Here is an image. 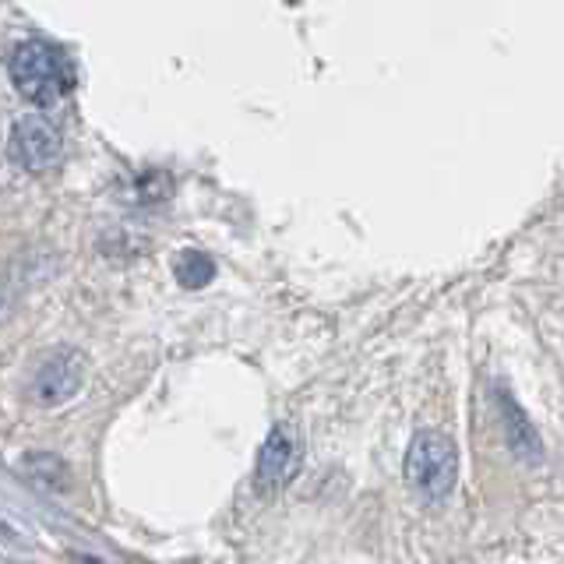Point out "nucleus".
Instances as JSON below:
<instances>
[{
  "label": "nucleus",
  "mask_w": 564,
  "mask_h": 564,
  "mask_svg": "<svg viewBox=\"0 0 564 564\" xmlns=\"http://www.w3.org/2000/svg\"><path fill=\"white\" fill-rule=\"evenodd\" d=\"M11 82L25 99L50 106L75 88V67L57 46L43 40H29L11 53Z\"/></svg>",
  "instance_id": "f257e3e1"
},
{
  "label": "nucleus",
  "mask_w": 564,
  "mask_h": 564,
  "mask_svg": "<svg viewBox=\"0 0 564 564\" xmlns=\"http://www.w3.org/2000/svg\"><path fill=\"white\" fill-rule=\"evenodd\" d=\"M458 480V448L441 431H416L405 452V484L427 505L445 501Z\"/></svg>",
  "instance_id": "f03ea898"
},
{
  "label": "nucleus",
  "mask_w": 564,
  "mask_h": 564,
  "mask_svg": "<svg viewBox=\"0 0 564 564\" xmlns=\"http://www.w3.org/2000/svg\"><path fill=\"white\" fill-rule=\"evenodd\" d=\"M501 420H505V437H508L511 455L525 466H536L543 458L540 434L533 431V423H529V416L519 410V402L511 395H501Z\"/></svg>",
  "instance_id": "423d86ee"
},
{
  "label": "nucleus",
  "mask_w": 564,
  "mask_h": 564,
  "mask_svg": "<svg viewBox=\"0 0 564 564\" xmlns=\"http://www.w3.org/2000/svg\"><path fill=\"white\" fill-rule=\"evenodd\" d=\"M173 272H176V279H181V286L202 290V286H208L212 279H216V264H212V258L202 254V251H184L181 258H176Z\"/></svg>",
  "instance_id": "6e6552de"
},
{
  "label": "nucleus",
  "mask_w": 564,
  "mask_h": 564,
  "mask_svg": "<svg viewBox=\"0 0 564 564\" xmlns=\"http://www.w3.org/2000/svg\"><path fill=\"white\" fill-rule=\"evenodd\" d=\"M85 381V364L75 349H57L40 364L32 378V395L40 405H64Z\"/></svg>",
  "instance_id": "39448f33"
},
{
  "label": "nucleus",
  "mask_w": 564,
  "mask_h": 564,
  "mask_svg": "<svg viewBox=\"0 0 564 564\" xmlns=\"http://www.w3.org/2000/svg\"><path fill=\"white\" fill-rule=\"evenodd\" d=\"M300 466H304V445H300V434L293 427H275L258 452V469H254V484L258 490H282L296 480Z\"/></svg>",
  "instance_id": "7ed1b4c3"
},
{
  "label": "nucleus",
  "mask_w": 564,
  "mask_h": 564,
  "mask_svg": "<svg viewBox=\"0 0 564 564\" xmlns=\"http://www.w3.org/2000/svg\"><path fill=\"white\" fill-rule=\"evenodd\" d=\"M25 473L46 490H67L70 473L57 455H25Z\"/></svg>",
  "instance_id": "0eeeda50"
},
{
  "label": "nucleus",
  "mask_w": 564,
  "mask_h": 564,
  "mask_svg": "<svg viewBox=\"0 0 564 564\" xmlns=\"http://www.w3.org/2000/svg\"><path fill=\"white\" fill-rule=\"evenodd\" d=\"M61 131L46 117H22L11 131V159L29 173H43L61 159Z\"/></svg>",
  "instance_id": "20e7f679"
}]
</instances>
